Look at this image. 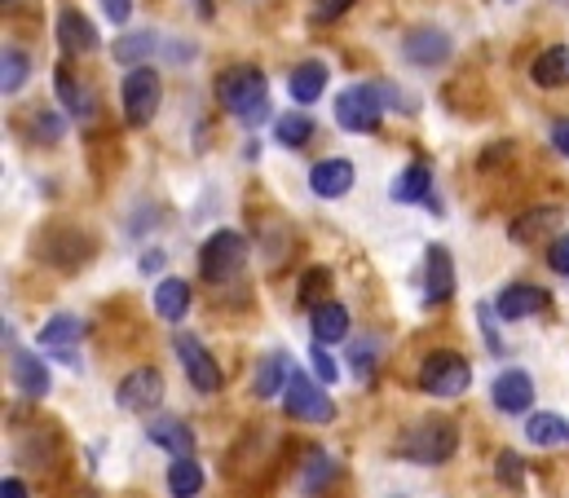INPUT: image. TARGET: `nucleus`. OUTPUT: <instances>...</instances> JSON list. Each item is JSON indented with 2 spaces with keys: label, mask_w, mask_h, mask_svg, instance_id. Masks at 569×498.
Listing matches in <instances>:
<instances>
[{
  "label": "nucleus",
  "mask_w": 569,
  "mask_h": 498,
  "mask_svg": "<svg viewBox=\"0 0 569 498\" xmlns=\"http://www.w3.org/2000/svg\"><path fill=\"white\" fill-rule=\"evenodd\" d=\"M217 102L239 120V124L257 128L270 120V102H266V71L252 62L226 67L217 76Z\"/></svg>",
  "instance_id": "obj_1"
},
{
  "label": "nucleus",
  "mask_w": 569,
  "mask_h": 498,
  "mask_svg": "<svg viewBox=\"0 0 569 498\" xmlns=\"http://www.w3.org/2000/svg\"><path fill=\"white\" fill-rule=\"evenodd\" d=\"M455 450H459V428H455L450 419H420V424L398 441V455L411 459V464H425V468L446 464Z\"/></svg>",
  "instance_id": "obj_2"
},
{
  "label": "nucleus",
  "mask_w": 569,
  "mask_h": 498,
  "mask_svg": "<svg viewBox=\"0 0 569 498\" xmlns=\"http://www.w3.org/2000/svg\"><path fill=\"white\" fill-rule=\"evenodd\" d=\"M243 265H248V239H243L239 230H217V235L199 248V273H203L212 287L239 278Z\"/></svg>",
  "instance_id": "obj_3"
},
{
  "label": "nucleus",
  "mask_w": 569,
  "mask_h": 498,
  "mask_svg": "<svg viewBox=\"0 0 569 498\" xmlns=\"http://www.w3.org/2000/svg\"><path fill=\"white\" fill-rule=\"evenodd\" d=\"M385 120V89L380 84H353L336 98V124L345 132H376Z\"/></svg>",
  "instance_id": "obj_4"
},
{
  "label": "nucleus",
  "mask_w": 569,
  "mask_h": 498,
  "mask_svg": "<svg viewBox=\"0 0 569 498\" xmlns=\"http://www.w3.org/2000/svg\"><path fill=\"white\" fill-rule=\"evenodd\" d=\"M283 410L287 419H300V424H331L336 419V401L327 397V388L318 379H309L305 371H291V379H287Z\"/></svg>",
  "instance_id": "obj_5"
},
{
  "label": "nucleus",
  "mask_w": 569,
  "mask_h": 498,
  "mask_svg": "<svg viewBox=\"0 0 569 498\" xmlns=\"http://www.w3.org/2000/svg\"><path fill=\"white\" fill-rule=\"evenodd\" d=\"M120 102H124V116L129 124H150L159 102H163V80L150 71V67H133L120 84Z\"/></svg>",
  "instance_id": "obj_6"
},
{
  "label": "nucleus",
  "mask_w": 569,
  "mask_h": 498,
  "mask_svg": "<svg viewBox=\"0 0 569 498\" xmlns=\"http://www.w3.org/2000/svg\"><path fill=\"white\" fill-rule=\"evenodd\" d=\"M472 384V367L459 353H432L420 367V388L428 397H459Z\"/></svg>",
  "instance_id": "obj_7"
},
{
  "label": "nucleus",
  "mask_w": 569,
  "mask_h": 498,
  "mask_svg": "<svg viewBox=\"0 0 569 498\" xmlns=\"http://www.w3.org/2000/svg\"><path fill=\"white\" fill-rule=\"evenodd\" d=\"M172 349H177V358H181V367H186V379H190L199 392H217V388H221V362L203 349L199 336L181 331V336L172 340Z\"/></svg>",
  "instance_id": "obj_8"
},
{
  "label": "nucleus",
  "mask_w": 569,
  "mask_h": 498,
  "mask_svg": "<svg viewBox=\"0 0 569 498\" xmlns=\"http://www.w3.org/2000/svg\"><path fill=\"white\" fill-rule=\"evenodd\" d=\"M116 401H120V410L150 415V410L163 401V375L154 371V367H138V371H129L124 379H120V388H116Z\"/></svg>",
  "instance_id": "obj_9"
},
{
  "label": "nucleus",
  "mask_w": 569,
  "mask_h": 498,
  "mask_svg": "<svg viewBox=\"0 0 569 498\" xmlns=\"http://www.w3.org/2000/svg\"><path fill=\"white\" fill-rule=\"evenodd\" d=\"M4 349H9V371H13L18 392H22V397H31V401H40V397L49 392V367H44L31 349H18V345H13L9 322H4Z\"/></svg>",
  "instance_id": "obj_10"
},
{
  "label": "nucleus",
  "mask_w": 569,
  "mask_h": 498,
  "mask_svg": "<svg viewBox=\"0 0 569 498\" xmlns=\"http://www.w3.org/2000/svg\"><path fill=\"white\" fill-rule=\"evenodd\" d=\"M450 49L455 44H450V36L441 27H411L407 40H402L407 62H416V67H441L450 58Z\"/></svg>",
  "instance_id": "obj_11"
},
{
  "label": "nucleus",
  "mask_w": 569,
  "mask_h": 498,
  "mask_svg": "<svg viewBox=\"0 0 569 498\" xmlns=\"http://www.w3.org/2000/svg\"><path fill=\"white\" fill-rule=\"evenodd\" d=\"M539 309H548V291H543V287H530V282H512V287H503L499 300H495V313H499L503 322H521V318H530V313H539Z\"/></svg>",
  "instance_id": "obj_12"
},
{
  "label": "nucleus",
  "mask_w": 569,
  "mask_h": 498,
  "mask_svg": "<svg viewBox=\"0 0 569 498\" xmlns=\"http://www.w3.org/2000/svg\"><path fill=\"white\" fill-rule=\"evenodd\" d=\"M146 437H150L159 450H168L172 459H194V432H190V424H186V419L159 415V419H150Z\"/></svg>",
  "instance_id": "obj_13"
},
{
  "label": "nucleus",
  "mask_w": 569,
  "mask_h": 498,
  "mask_svg": "<svg viewBox=\"0 0 569 498\" xmlns=\"http://www.w3.org/2000/svg\"><path fill=\"white\" fill-rule=\"evenodd\" d=\"M450 296H455V260L441 243H432L425 260V300L428 305H446Z\"/></svg>",
  "instance_id": "obj_14"
},
{
  "label": "nucleus",
  "mask_w": 569,
  "mask_h": 498,
  "mask_svg": "<svg viewBox=\"0 0 569 498\" xmlns=\"http://www.w3.org/2000/svg\"><path fill=\"white\" fill-rule=\"evenodd\" d=\"M327 80H331L327 62L309 58V62H296V67H291V76H287V93H291V102L309 107V102H318V98L327 93Z\"/></svg>",
  "instance_id": "obj_15"
},
{
  "label": "nucleus",
  "mask_w": 569,
  "mask_h": 498,
  "mask_svg": "<svg viewBox=\"0 0 569 498\" xmlns=\"http://www.w3.org/2000/svg\"><path fill=\"white\" fill-rule=\"evenodd\" d=\"M309 190L318 199H345L353 190V163L349 159H322V163H313Z\"/></svg>",
  "instance_id": "obj_16"
},
{
  "label": "nucleus",
  "mask_w": 569,
  "mask_h": 498,
  "mask_svg": "<svg viewBox=\"0 0 569 498\" xmlns=\"http://www.w3.org/2000/svg\"><path fill=\"white\" fill-rule=\"evenodd\" d=\"M495 406L503 410V415H526L530 410V401H535V379L526 371H503L495 379Z\"/></svg>",
  "instance_id": "obj_17"
},
{
  "label": "nucleus",
  "mask_w": 569,
  "mask_h": 498,
  "mask_svg": "<svg viewBox=\"0 0 569 498\" xmlns=\"http://www.w3.org/2000/svg\"><path fill=\"white\" fill-rule=\"evenodd\" d=\"M58 44L67 53H93L102 40H98V27L80 13V9H62L58 13Z\"/></svg>",
  "instance_id": "obj_18"
},
{
  "label": "nucleus",
  "mask_w": 569,
  "mask_h": 498,
  "mask_svg": "<svg viewBox=\"0 0 569 498\" xmlns=\"http://www.w3.org/2000/svg\"><path fill=\"white\" fill-rule=\"evenodd\" d=\"M40 251H44V260H49V265H58V269H80L93 248H89V239H84L80 230H53Z\"/></svg>",
  "instance_id": "obj_19"
},
{
  "label": "nucleus",
  "mask_w": 569,
  "mask_h": 498,
  "mask_svg": "<svg viewBox=\"0 0 569 498\" xmlns=\"http://www.w3.org/2000/svg\"><path fill=\"white\" fill-rule=\"evenodd\" d=\"M309 331H313V345H340L345 336H349V309L340 305V300H327V305H318L313 313H309Z\"/></svg>",
  "instance_id": "obj_20"
},
{
  "label": "nucleus",
  "mask_w": 569,
  "mask_h": 498,
  "mask_svg": "<svg viewBox=\"0 0 569 498\" xmlns=\"http://www.w3.org/2000/svg\"><path fill=\"white\" fill-rule=\"evenodd\" d=\"M530 80L539 89H566L569 84V44H548L535 62H530Z\"/></svg>",
  "instance_id": "obj_21"
},
{
  "label": "nucleus",
  "mask_w": 569,
  "mask_h": 498,
  "mask_svg": "<svg viewBox=\"0 0 569 498\" xmlns=\"http://www.w3.org/2000/svg\"><path fill=\"white\" fill-rule=\"evenodd\" d=\"M291 358L287 353H270V358H261V367L252 375V397L257 401H270V397H279L287 392V379H291Z\"/></svg>",
  "instance_id": "obj_22"
},
{
  "label": "nucleus",
  "mask_w": 569,
  "mask_h": 498,
  "mask_svg": "<svg viewBox=\"0 0 569 498\" xmlns=\"http://www.w3.org/2000/svg\"><path fill=\"white\" fill-rule=\"evenodd\" d=\"M561 226V208H530V212H521L512 226H508V239L512 243H535V239H543V235H552Z\"/></svg>",
  "instance_id": "obj_23"
},
{
  "label": "nucleus",
  "mask_w": 569,
  "mask_h": 498,
  "mask_svg": "<svg viewBox=\"0 0 569 498\" xmlns=\"http://www.w3.org/2000/svg\"><path fill=\"white\" fill-rule=\"evenodd\" d=\"M80 340H84V322H80L76 313H53V318L40 327V345H44V349H53V353H62L67 362H71V353H67V349H71V345H80Z\"/></svg>",
  "instance_id": "obj_24"
},
{
  "label": "nucleus",
  "mask_w": 569,
  "mask_h": 498,
  "mask_svg": "<svg viewBox=\"0 0 569 498\" xmlns=\"http://www.w3.org/2000/svg\"><path fill=\"white\" fill-rule=\"evenodd\" d=\"M389 195H393V203H432V172H428V163H411L407 172H398Z\"/></svg>",
  "instance_id": "obj_25"
},
{
  "label": "nucleus",
  "mask_w": 569,
  "mask_h": 498,
  "mask_svg": "<svg viewBox=\"0 0 569 498\" xmlns=\"http://www.w3.org/2000/svg\"><path fill=\"white\" fill-rule=\"evenodd\" d=\"M186 309H190V287H186V278H163V282L154 287V313H159L163 322H181Z\"/></svg>",
  "instance_id": "obj_26"
},
{
  "label": "nucleus",
  "mask_w": 569,
  "mask_h": 498,
  "mask_svg": "<svg viewBox=\"0 0 569 498\" xmlns=\"http://www.w3.org/2000/svg\"><path fill=\"white\" fill-rule=\"evenodd\" d=\"M336 477H340V464H336L327 450H309V455H305V468H300V490H305V495H322Z\"/></svg>",
  "instance_id": "obj_27"
},
{
  "label": "nucleus",
  "mask_w": 569,
  "mask_h": 498,
  "mask_svg": "<svg viewBox=\"0 0 569 498\" xmlns=\"http://www.w3.org/2000/svg\"><path fill=\"white\" fill-rule=\"evenodd\" d=\"M53 84H58V98H62V107H67V116H76V120H89V116L98 111V102H93V93H89L84 84H76V80L67 76V67H58V71H53Z\"/></svg>",
  "instance_id": "obj_28"
},
{
  "label": "nucleus",
  "mask_w": 569,
  "mask_h": 498,
  "mask_svg": "<svg viewBox=\"0 0 569 498\" xmlns=\"http://www.w3.org/2000/svg\"><path fill=\"white\" fill-rule=\"evenodd\" d=\"M199 490H203V468L194 459H172V468H168V495L199 498Z\"/></svg>",
  "instance_id": "obj_29"
},
{
  "label": "nucleus",
  "mask_w": 569,
  "mask_h": 498,
  "mask_svg": "<svg viewBox=\"0 0 569 498\" xmlns=\"http://www.w3.org/2000/svg\"><path fill=\"white\" fill-rule=\"evenodd\" d=\"M526 437H530L535 446H557V441H569V424L561 415H552V410H539V415H530Z\"/></svg>",
  "instance_id": "obj_30"
},
{
  "label": "nucleus",
  "mask_w": 569,
  "mask_h": 498,
  "mask_svg": "<svg viewBox=\"0 0 569 498\" xmlns=\"http://www.w3.org/2000/svg\"><path fill=\"white\" fill-rule=\"evenodd\" d=\"M327 291H331V269L313 265V269H305V273H300L296 300H300L305 309H318V305H327Z\"/></svg>",
  "instance_id": "obj_31"
},
{
  "label": "nucleus",
  "mask_w": 569,
  "mask_h": 498,
  "mask_svg": "<svg viewBox=\"0 0 569 498\" xmlns=\"http://www.w3.org/2000/svg\"><path fill=\"white\" fill-rule=\"evenodd\" d=\"M154 53V31H129L116 40V62H129V67H142V58Z\"/></svg>",
  "instance_id": "obj_32"
},
{
  "label": "nucleus",
  "mask_w": 569,
  "mask_h": 498,
  "mask_svg": "<svg viewBox=\"0 0 569 498\" xmlns=\"http://www.w3.org/2000/svg\"><path fill=\"white\" fill-rule=\"evenodd\" d=\"M27 71H31V62H27L22 49H4L0 53V89L4 93H18L27 84Z\"/></svg>",
  "instance_id": "obj_33"
},
{
  "label": "nucleus",
  "mask_w": 569,
  "mask_h": 498,
  "mask_svg": "<svg viewBox=\"0 0 569 498\" xmlns=\"http://www.w3.org/2000/svg\"><path fill=\"white\" fill-rule=\"evenodd\" d=\"M274 137H279L283 146H291V150H300V146L313 137V120H309V116H279Z\"/></svg>",
  "instance_id": "obj_34"
},
{
  "label": "nucleus",
  "mask_w": 569,
  "mask_h": 498,
  "mask_svg": "<svg viewBox=\"0 0 569 498\" xmlns=\"http://www.w3.org/2000/svg\"><path fill=\"white\" fill-rule=\"evenodd\" d=\"M495 477H499L503 490H521V486H526V464H521V455H517V450H503V455L495 459Z\"/></svg>",
  "instance_id": "obj_35"
},
{
  "label": "nucleus",
  "mask_w": 569,
  "mask_h": 498,
  "mask_svg": "<svg viewBox=\"0 0 569 498\" xmlns=\"http://www.w3.org/2000/svg\"><path fill=\"white\" fill-rule=\"evenodd\" d=\"M31 132H36V141H58L67 132V124H62L58 111H31Z\"/></svg>",
  "instance_id": "obj_36"
},
{
  "label": "nucleus",
  "mask_w": 569,
  "mask_h": 498,
  "mask_svg": "<svg viewBox=\"0 0 569 498\" xmlns=\"http://www.w3.org/2000/svg\"><path fill=\"white\" fill-rule=\"evenodd\" d=\"M309 362H313V379H318V384H336L340 367H336V358H331L322 345H313V349H309Z\"/></svg>",
  "instance_id": "obj_37"
},
{
  "label": "nucleus",
  "mask_w": 569,
  "mask_h": 498,
  "mask_svg": "<svg viewBox=\"0 0 569 498\" xmlns=\"http://www.w3.org/2000/svg\"><path fill=\"white\" fill-rule=\"evenodd\" d=\"M349 362H353V375H358V379H371V375H376V349H371V345H353Z\"/></svg>",
  "instance_id": "obj_38"
},
{
  "label": "nucleus",
  "mask_w": 569,
  "mask_h": 498,
  "mask_svg": "<svg viewBox=\"0 0 569 498\" xmlns=\"http://www.w3.org/2000/svg\"><path fill=\"white\" fill-rule=\"evenodd\" d=\"M548 265H552L557 273H566V278H569V235H561V239L548 248Z\"/></svg>",
  "instance_id": "obj_39"
},
{
  "label": "nucleus",
  "mask_w": 569,
  "mask_h": 498,
  "mask_svg": "<svg viewBox=\"0 0 569 498\" xmlns=\"http://www.w3.org/2000/svg\"><path fill=\"white\" fill-rule=\"evenodd\" d=\"M345 9H353V0H313V18H322V22L340 18Z\"/></svg>",
  "instance_id": "obj_40"
},
{
  "label": "nucleus",
  "mask_w": 569,
  "mask_h": 498,
  "mask_svg": "<svg viewBox=\"0 0 569 498\" xmlns=\"http://www.w3.org/2000/svg\"><path fill=\"white\" fill-rule=\"evenodd\" d=\"M477 318H481V331H486V345H490V353H503V345H499V336H495V313H490V305H481L477 309Z\"/></svg>",
  "instance_id": "obj_41"
},
{
  "label": "nucleus",
  "mask_w": 569,
  "mask_h": 498,
  "mask_svg": "<svg viewBox=\"0 0 569 498\" xmlns=\"http://www.w3.org/2000/svg\"><path fill=\"white\" fill-rule=\"evenodd\" d=\"M102 9H107V18H111L116 27H124L129 13H133V0H102Z\"/></svg>",
  "instance_id": "obj_42"
},
{
  "label": "nucleus",
  "mask_w": 569,
  "mask_h": 498,
  "mask_svg": "<svg viewBox=\"0 0 569 498\" xmlns=\"http://www.w3.org/2000/svg\"><path fill=\"white\" fill-rule=\"evenodd\" d=\"M552 150H561V155L569 159V116L552 124Z\"/></svg>",
  "instance_id": "obj_43"
},
{
  "label": "nucleus",
  "mask_w": 569,
  "mask_h": 498,
  "mask_svg": "<svg viewBox=\"0 0 569 498\" xmlns=\"http://www.w3.org/2000/svg\"><path fill=\"white\" fill-rule=\"evenodd\" d=\"M0 498H27V486H22L18 477H4V481H0Z\"/></svg>",
  "instance_id": "obj_44"
},
{
  "label": "nucleus",
  "mask_w": 569,
  "mask_h": 498,
  "mask_svg": "<svg viewBox=\"0 0 569 498\" xmlns=\"http://www.w3.org/2000/svg\"><path fill=\"white\" fill-rule=\"evenodd\" d=\"M154 269H163V251H146L142 256V273H154Z\"/></svg>",
  "instance_id": "obj_45"
},
{
  "label": "nucleus",
  "mask_w": 569,
  "mask_h": 498,
  "mask_svg": "<svg viewBox=\"0 0 569 498\" xmlns=\"http://www.w3.org/2000/svg\"><path fill=\"white\" fill-rule=\"evenodd\" d=\"M4 4H9V0H4Z\"/></svg>",
  "instance_id": "obj_46"
}]
</instances>
